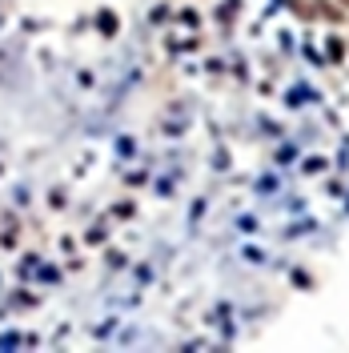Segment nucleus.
I'll list each match as a JSON object with an SVG mask.
<instances>
[{
  "label": "nucleus",
  "mask_w": 349,
  "mask_h": 353,
  "mask_svg": "<svg viewBox=\"0 0 349 353\" xmlns=\"http://www.w3.org/2000/svg\"><path fill=\"white\" fill-rule=\"evenodd\" d=\"M341 4H349V0H341Z\"/></svg>",
  "instance_id": "nucleus-1"
}]
</instances>
